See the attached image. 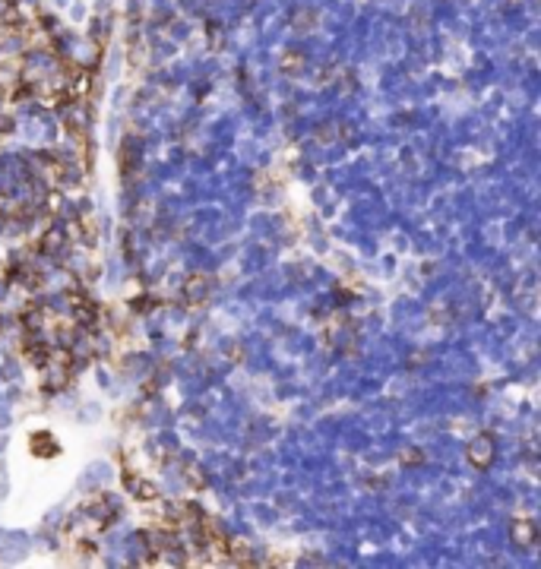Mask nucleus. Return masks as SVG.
Listing matches in <instances>:
<instances>
[{
  "mask_svg": "<svg viewBox=\"0 0 541 569\" xmlns=\"http://www.w3.org/2000/svg\"><path fill=\"white\" fill-rule=\"evenodd\" d=\"M465 455H469V462L475 468H488L490 462H494V436H490V433H478L475 440L469 443Z\"/></svg>",
  "mask_w": 541,
  "mask_h": 569,
  "instance_id": "obj_1",
  "label": "nucleus"
},
{
  "mask_svg": "<svg viewBox=\"0 0 541 569\" xmlns=\"http://www.w3.org/2000/svg\"><path fill=\"white\" fill-rule=\"evenodd\" d=\"M209 288H212L209 275H203V272H193V275L184 282V297L190 303H203L206 297H209Z\"/></svg>",
  "mask_w": 541,
  "mask_h": 569,
  "instance_id": "obj_2",
  "label": "nucleus"
},
{
  "mask_svg": "<svg viewBox=\"0 0 541 569\" xmlns=\"http://www.w3.org/2000/svg\"><path fill=\"white\" fill-rule=\"evenodd\" d=\"M535 537H538L535 522H528V518H516V522H513V541L519 544V547H532Z\"/></svg>",
  "mask_w": 541,
  "mask_h": 569,
  "instance_id": "obj_3",
  "label": "nucleus"
},
{
  "mask_svg": "<svg viewBox=\"0 0 541 569\" xmlns=\"http://www.w3.org/2000/svg\"><path fill=\"white\" fill-rule=\"evenodd\" d=\"M127 490L136 493L140 499H159V487L152 480H143V478H127Z\"/></svg>",
  "mask_w": 541,
  "mask_h": 569,
  "instance_id": "obj_4",
  "label": "nucleus"
}]
</instances>
